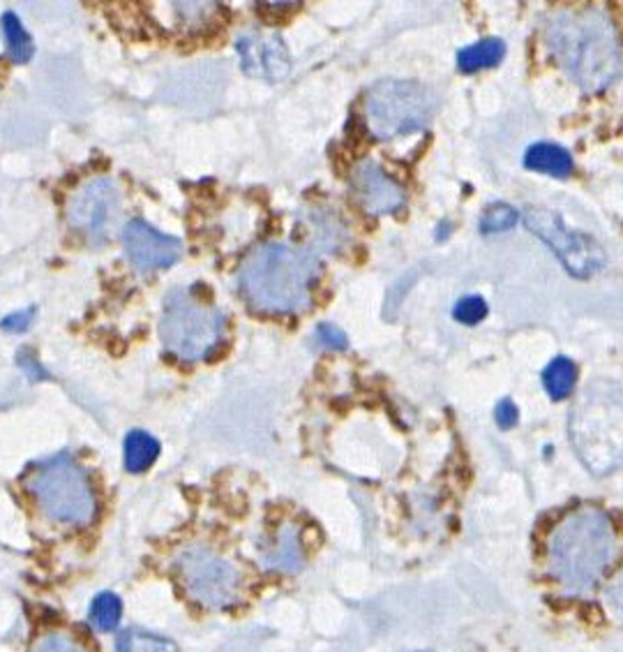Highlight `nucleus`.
<instances>
[{"mask_svg":"<svg viewBox=\"0 0 623 652\" xmlns=\"http://www.w3.org/2000/svg\"><path fill=\"white\" fill-rule=\"evenodd\" d=\"M545 44L559 67L584 93L610 88L623 72L621 38L603 10L557 12L545 23Z\"/></svg>","mask_w":623,"mask_h":652,"instance_id":"1","label":"nucleus"},{"mask_svg":"<svg viewBox=\"0 0 623 652\" xmlns=\"http://www.w3.org/2000/svg\"><path fill=\"white\" fill-rule=\"evenodd\" d=\"M316 276L314 253L289 244H264L245 257L240 289L264 312H298L310 303Z\"/></svg>","mask_w":623,"mask_h":652,"instance_id":"2","label":"nucleus"},{"mask_svg":"<svg viewBox=\"0 0 623 652\" xmlns=\"http://www.w3.org/2000/svg\"><path fill=\"white\" fill-rule=\"evenodd\" d=\"M570 442L589 472L605 477L623 466V386L595 380L568 419Z\"/></svg>","mask_w":623,"mask_h":652,"instance_id":"3","label":"nucleus"},{"mask_svg":"<svg viewBox=\"0 0 623 652\" xmlns=\"http://www.w3.org/2000/svg\"><path fill=\"white\" fill-rule=\"evenodd\" d=\"M614 555L612 521L598 510H580L568 516L550 542V571L570 592L595 586Z\"/></svg>","mask_w":623,"mask_h":652,"instance_id":"4","label":"nucleus"},{"mask_svg":"<svg viewBox=\"0 0 623 652\" xmlns=\"http://www.w3.org/2000/svg\"><path fill=\"white\" fill-rule=\"evenodd\" d=\"M26 489L40 512L58 525L84 527L95 519L97 500L90 481L67 453L40 461L26 474Z\"/></svg>","mask_w":623,"mask_h":652,"instance_id":"5","label":"nucleus"},{"mask_svg":"<svg viewBox=\"0 0 623 652\" xmlns=\"http://www.w3.org/2000/svg\"><path fill=\"white\" fill-rule=\"evenodd\" d=\"M439 100L432 88L409 79H384L365 95V124L372 137L390 141L426 130Z\"/></svg>","mask_w":623,"mask_h":652,"instance_id":"6","label":"nucleus"},{"mask_svg":"<svg viewBox=\"0 0 623 652\" xmlns=\"http://www.w3.org/2000/svg\"><path fill=\"white\" fill-rule=\"evenodd\" d=\"M224 335V316L192 295L190 289H173L167 295L160 338L164 348L181 361H204L208 359Z\"/></svg>","mask_w":623,"mask_h":652,"instance_id":"7","label":"nucleus"},{"mask_svg":"<svg viewBox=\"0 0 623 652\" xmlns=\"http://www.w3.org/2000/svg\"><path fill=\"white\" fill-rule=\"evenodd\" d=\"M173 576L194 603L211 611L232 609L240 601L245 578L240 567L211 546H187L173 560Z\"/></svg>","mask_w":623,"mask_h":652,"instance_id":"8","label":"nucleus"},{"mask_svg":"<svg viewBox=\"0 0 623 652\" xmlns=\"http://www.w3.org/2000/svg\"><path fill=\"white\" fill-rule=\"evenodd\" d=\"M67 225L88 246L103 248L114 238L122 215V192L109 177L84 181L67 200Z\"/></svg>","mask_w":623,"mask_h":652,"instance_id":"9","label":"nucleus"},{"mask_svg":"<svg viewBox=\"0 0 623 652\" xmlns=\"http://www.w3.org/2000/svg\"><path fill=\"white\" fill-rule=\"evenodd\" d=\"M522 217H525L529 232H534L559 257L568 274L576 278H589L605 267L603 248L591 236L568 229L559 213L534 206L527 209Z\"/></svg>","mask_w":623,"mask_h":652,"instance_id":"10","label":"nucleus"},{"mask_svg":"<svg viewBox=\"0 0 623 652\" xmlns=\"http://www.w3.org/2000/svg\"><path fill=\"white\" fill-rule=\"evenodd\" d=\"M146 17L171 35H196L219 23L224 0H143Z\"/></svg>","mask_w":623,"mask_h":652,"instance_id":"11","label":"nucleus"},{"mask_svg":"<svg viewBox=\"0 0 623 652\" xmlns=\"http://www.w3.org/2000/svg\"><path fill=\"white\" fill-rule=\"evenodd\" d=\"M236 54L249 77L280 82L289 75L291 58L284 40L264 29H245L236 38Z\"/></svg>","mask_w":623,"mask_h":652,"instance_id":"12","label":"nucleus"},{"mask_svg":"<svg viewBox=\"0 0 623 652\" xmlns=\"http://www.w3.org/2000/svg\"><path fill=\"white\" fill-rule=\"evenodd\" d=\"M122 246L139 271L169 269L183 257L181 238L162 234L143 221H130L122 227Z\"/></svg>","mask_w":623,"mask_h":652,"instance_id":"13","label":"nucleus"},{"mask_svg":"<svg viewBox=\"0 0 623 652\" xmlns=\"http://www.w3.org/2000/svg\"><path fill=\"white\" fill-rule=\"evenodd\" d=\"M352 188L361 209L369 215H388L400 211L405 204L402 185L393 181L384 169L372 160H365L354 169Z\"/></svg>","mask_w":623,"mask_h":652,"instance_id":"14","label":"nucleus"},{"mask_svg":"<svg viewBox=\"0 0 623 652\" xmlns=\"http://www.w3.org/2000/svg\"><path fill=\"white\" fill-rule=\"evenodd\" d=\"M261 560L268 569H276L282 574H293L303 567L305 553L303 542L298 535L296 525H282L278 535H272L264 548H261Z\"/></svg>","mask_w":623,"mask_h":652,"instance_id":"15","label":"nucleus"},{"mask_svg":"<svg viewBox=\"0 0 623 652\" xmlns=\"http://www.w3.org/2000/svg\"><path fill=\"white\" fill-rule=\"evenodd\" d=\"M525 164L527 169H534V172L555 179H566L572 174V156L563 147H559V143L550 141L534 143L525 156Z\"/></svg>","mask_w":623,"mask_h":652,"instance_id":"16","label":"nucleus"},{"mask_svg":"<svg viewBox=\"0 0 623 652\" xmlns=\"http://www.w3.org/2000/svg\"><path fill=\"white\" fill-rule=\"evenodd\" d=\"M504 56H506L504 40L487 38V40H481L476 44H469V46H464V50H460L458 67L462 72H466V75H471V72L498 65L504 61Z\"/></svg>","mask_w":623,"mask_h":652,"instance_id":"17","label":"nucleus"},{"mask_svg":"<svg viewBox=\"0 0 623 652\" xmlns=\"http://www.w3.org/2000/svg\"><path fill=\"white\" fill-rule=\"evenodd\" d=\"M158 453H160V442L153 438L151 432L132 430L128 438H125V445H122L125 470L135 472V474L143 472L155 463Z\"/></svg>","mask_w":623,"mask_h":652,"instance_id":"18","label":"nucleus"},{"mask_svg":"<svg viewBox=\"0 0 623 652\" xmlns=\"http://www.w3.org/2000/svg\"><path fill=\"white\" fill-rule=\"evenodd\" d=\"M576 382H578V368L566 356L552 359L550 364H547V368L543 371V386H545L547 396H550L552 400L568 398Z\"/></svg>","mask_w":623,"mask_h":652,"instance_id":"19","label":"nucleus"},{"mask_svg":"<svg viewBox=\"0 0 623 652\" xmlns=\"http://www.w3.org/2000/svg\"><path fill=\"white\" fill-rule=\"evenodd\" d=\"M0 26H3V38L8 44V52L14 63H29L33 56V40L29 31L23 29V23L17 14L6 12L0 19Z\"/></svg>","mask_w":623,"mask_h":652,"instance_id":"20","label":"nucleus"},{"mask_svg":"<svg viewBox=\"0 0 623 652\" xmlns=\"http://www.w3.org/2000/svg\"><path fill=\"white\" fill-rule=\"evenodd\" d=\"M122 616V603L114 592H103L97 595L90 603V613L88 620L99 632H111L116 630V624L120 622Z\"/></svg>","mask_w":623,"mask_h":652,"instance_id":"21","label":"nucleus"},{"mask_svg":"<svg viewBox=\"0 0 623 652\" xmlns=\"http://www.w3.org/2000/svg\"><path fill=\"white\" fill-rule=\"evenodd\" d=\"M118 652H176V645H173L169 639L155 637L151 632L130 630L120 634Z\"/></svg>","mask_w":623,"mask_h":652,"instance_id":"22","label":"nucleus"},{"mask_svg":"<svg viewBox=\"0 0 623 652\" xmlns=\"http://www.w3.org/2000/svg\"><path fill=\"white\" fill-rule=\"evenodd\" d=\"M310 223V241L316 246V248H329V250H335L340 246V241L344 236L340 223L335 221L333 215H310L308 217Z\"/></svg>","mask_w":623,"mask_h":652,"instance_id":"23","label":"nucleus"},{"mask_svg":"<svg viewBox=\"0 0 623 652\" xmlns=\"http://www.w3.org/2000/svg\"><path fill=\"white\" fill-rule=\"evenodd\" d=\"M517 211L508 204H494L490 206L481 217V232L483 234H502L517 225Z\"/></svg>","mask_w":623,"mask_h":652,"instance_id":"24","label":"nucleus"},{"mask_svg":"<svg viewBox=\"0 0 623 652\" xmlns=\"http://www.w3.org/2000/svg\"><path fill=\"white\" fill-rule=\"evenodd\" d=\"M29 652H88L84 643L72 639L65 632H46L42 634Z\"/></svg>","mask_w":623,"mask_h":652,"instance_id":"25","label":"nucleus"},{"mask_svg":"<svg viewBox=\"0 0 623 652\" xmlns=\"http://www.w3.org/2000/svg\"><path fill=\"white\" fill-rule=\"evenodd\" d=\"M485 316H487V303L481 297H464L462 301L455 303V310H453V318L466 327L479 324L481 320H485Z\"/></svg>","mask_w":623,"mask_h":652,"instance_id":"26","label":"nucleus"},{"mask_svg":"<svg viewBox=\"0 0 623 652\" xmlns=\"http://www.w3.org/2000/svg\"><path fill=\"white\" fill-rule=\"evenodd\" d=\"M316 341L323 348H331V350H344L348 345L346 341V333L333 324H319L316 329Z\"/></svg>","mask_w":623,"mask_h":652,"instance_id":"27","label":"nucleus"},{"mask_svg":"<svg viewBox=\"0 0 623 652\" xmlns=\"http://www.w3.org/2000/svg\"><path fill=\"white\" fill-rule=\"evenodd\" d=\"M33 320H35V308H26V310L12 312V316H8L0 327H3L6 333H21L31 327Z\"/></svg>","mask_w":623,"mask_h":652,"instance_id":"28","label":"nucleus"},{"mask_svg":"<svg viewBox=\"0 0 623 652\" xmlns=\"http://www.w3.org/2000/svg\"><path fill=\"white\" fill-rule=\"evenodd\" d=\"M517 417H519L517 407L508 398H504L502 403L496 405V409H494V419H496V424L502 426V428H513L517 424Z\"/></svg>","mask_w":623,"mask_h":652,"instance_id":"29","label":"nucleus"},{"mask_svg":"<svg viewBox=\"0 0 623 652\" xmlns=\"http://www.w3.org/2000/svg\"><path fill=\"white\" fill-rule=\"evenodd\" d=\"M605 597H608V601L612 603V609H614L619 616H623V574H619V576L614 578V581L610 584Z\"/></svg>","mask_w":623,"mask_h":652,"instance_id":"30","label":"nucleus"},{"mask_svg":"<svg viewBox=\"0 0 623 652\" xmlns=\"http://www.w3.org/2000/svg\"><path fill=\"white\" fill-rule=\"evenodd\" d=\"M19 366L26 371V375L31 377V380H42V377H46V373L42 371V366L37 364V361L29 354V352H21L19 354Z\"/></svg>","mask_w":623,"mask_h":652,"instance_id":"31","label":"nucleus"},{"mask_svg":"<svg viewBox=\"0 0 623 652\" xmlns=\"http://www.w3.org/2000/svg\"><path fill=\"white\" fill-rule=\"evenodd\" d=\"M257 3L270 12H282L298 6V0H257Z\"/></svg>","mask_w":623,"mask_h":652,"instance_id":"32","label":"nucleus"}]
</instances>
